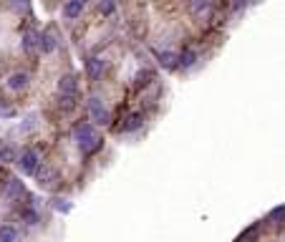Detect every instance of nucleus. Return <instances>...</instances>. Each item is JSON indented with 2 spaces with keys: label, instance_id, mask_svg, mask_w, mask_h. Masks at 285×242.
<instances>
[{
  "label": "nucleus",
  "instance_id": "1",
  "mask_svg": "<svg viewBox=\"0 0 285 242\" xmlns=\"http://www.w3.org/2000/svg\"><path fill=\"white\" fill-rule=\"evenodd\" d=\"M73 139H76L78 149L84 154H91V151H96L101 146V136H99V131L91 124H78L73 129Z\"/></svg>",
  "mask_w": 285,
  "mask_h": 242
},
{
  "label": "nucleus",
  "instance_id": "2",
  "mask_svg": "<svg viewBox=\"0 0 285 242\" xmlns=\"http://www.w3.org/2000/svg\"><path fill=\"white\" fill-rule=\"evenodd\" d=\"M15 164H18V169H20L25 177H30V174H35V172H38L40 156H38V151H35V149H25V151H20V156L15 159Z\"/></svg>",
  "mask_w": 285,
  "mask_h": 242
},
{
  "label": "nucleus",
  "instance_id": "3",
  "mask_svg": "<svg viewBox=\"0 0 285 242\" xmlns=\"http://www.w3.org/2000/svg\"><path fill=\"white\" fill-rule=\"evenodd\" d=\"M89 114H91V121H96V124H101V126H106L111 121V114H109V109L104 106V101L99 96L89 99Z\"/></svg>",
  "mask_w": 285,
  "mask_h": 242
},
{
  "label": "nucleus",
  "instance_id": "4",
  "mask_svg": "<svg viewBox=\"0 0 285 242\" xmlns=\"http://www.w3.org/2000/svg\"><path fill=\"white\" fill-rule=\"evenodd\" d=\"M35 177H38V187L40 189H53L56 184H58V169H53V167H43V169H38L35 172Z\"/></svg>",
  "mask_w": 285,
  "mask_h": 242
},
{
  "label": "nucleus",
  "instance_id": "5",
  "mask_svg": "<svg viewBox=\"0 0 285 242\" xmlns=\"http://www.w3.org/2000/svg\"><path fill=\"white\" fill-rule=\"evenodd\" d=\"M23 192H25V184H23L20 179H8V182H5V189H3V197H5L8 202H15V199L23 197Z\"/></svg>",
  "mask_w": 285,
  "mask_h": 242
},
{
  "label": "nucleus",
  "instance_id": "6",
  "mask_svg": "<svg viewBox=\"0 0 285 242\" xmlns=\"http://www.w3.org/2000/svg\"><path fill=\"white\" fill-rule=\"evenodd\" d=\"M104 71H106V61H104V58L94 56V58H89V61H86V76H89L91 81L101 78V76H104Z\"/></svg>",
  "mask_w": 285,
  "mask_h": 242
},
{
  "label": "nucleus",
  "instance_id": "7",
  "mask_svg": "<svg viewBox=\"0 0 285 242\" xmlns=\"http://www.w3.org/2000/svg\"><path fill=\"white\" fill-rule=\"evenodd\" d=\"M189 10L194 18H207L212 10V0H189Z\"/></svg>",
  "mask_w": 285,
  "mask_h": 242
},
{
  "label": "nucleus",
  "instance_id": "8",
  "mask_svg": "<svg viewBox=\"0 0 285 242\" xmlns=\"http://www.w3.org/2000/svg\"><path fill=\"white\" fill-rule=\"evenodd\" d=\"M56 46H58V40H56L53 30H46V33H40V35H38V48L43 51V53H53Z\"/></svg>",
  "mask_w": 285,
  "mask_h": 242
},
{
  "label": "nucleus",
  "instance_id": "9",
  "mask_svg": "<svg viewBox=\"0 0 285 242\" xmlns=\"http://www.w3.org/2000/svg\"><path fill=\"white\" fill-rule=\"evenodd\" d=\"M84 5H86V0H68V3L63 5V18L76 20L81 15V10H84Z\"/></svg>",
  "mask_w": 285,
  "mask_h": 242
},
{
  "label": "nucleus",
  "instance_id": "10",
  "mask_svg": "<svg viewBox=\"0 0 285 242\" xmlns=\"http://www.w3.org/2000/svg\"><path fill=\"white\" fill-rule=\"evenodd\" d=\"M156 58H159V66H164L167 71L179 68V56H174L172 51H156Z\"/></svg>",
  "mask_w": 285,
  "mask_h": 242
},
{
  "label": "nucleus",
  "instance_id": "11",
  "mask_svg": "<svg viewBox=\"0 0 285 242\" xmlns=\"http://www.w3.org/2000/svg\"><path fill=\"white\" fill-rule=\"evenodd\" d=\"M76 89H78L76 76H61V81H58V91H61V96H73Z\"/></svg>",
  "mask_w": 285,
  "mask_h": 242
},
{
  "label": "nucleus",
  "instance_id": "12",
  "mask_svg": "<svg viewBox=\"0 0 285 242\" xmlns=\"http://www.w3.org/2000/svg\"><path fill=\"white\" fill-rule=\"evenodd\" d=\"M142 114L139 111H134V114H129L127 119H124V126H121V131H124V134H129V131H137L139 126H142Z\"/></svg>",
  "mask_w": 285,
  "mask_h": 242
},
{
  "label": "nucleus",
  "instance_id": "13",
  "mask_svg": "<svg viewBox=\"0 0 285 242\" xmlns=\"http://www.w3.org/2000/svg\"><path fill=\"white\" fill-rule=\"evenodd\" d=\"M28 86V73H13L8 78V89L10 91H23Z\"/></svg>",
  "mask_w": 285,
  "mask_h": 242
},
{
  "label": "nucleus",
  "instance_id": "14",
  "mask_svg": "<svg viewBox=\"0 0 285 242\" xmlns=\"http://www.w3.org/2000/svg\"><path fill=\"white\" fill-rule=\"evenodd\" d=\"M20 46H23V51H28V53L35 51V48H38V33H35V30H25Z\"/></svg>",
  "mask_w": 285,
  "mask_h": 242
},
{
  "label": "nucleus",
  "instance_id": "15",
  "mask_svg": "<svg viewBox=\"0 0 285 242\" xmlns=\"http://www.w3.org/2000/svg\"><path fill=\"white\" fill-rule=\"evenodd\" d=\"M194 63H197V51L194 48H187V51L179 53V66L182 68H192Z\"/></svg>",
  "mask_w": 285,
  "mask_h": 242
},
{
  "label": "nucleus",
  "instance_id": "16",
  "mask_svg": "<svg viewBox=\"0 0 285 242\" xmlns=\"http://www.w3.org/2000/svg\"><path fill=\"white\" fill-rule=\"evenodd\" d=\"M18 240V230L10 227V225H3L0 227V242H15Z\"/></svg>",
  "mask_w": 285,
  "mask_h": 242
},
{
  "label": "nucleus",
  "instance_id": "17",
  "mask_svg": "<svg viewBox=\"0 0 285 242\" xmlns=\"http://www.w3.org/2000/svg\"><path fill=\"white\" fill-rule=\"evenodd\" d=\"M53 210H56V212H63V215H68V212L73 210V205H71L68 199H53Z\"/></svg>",
  "mask_w": 285,
  "mask_h": 242
},
{
  "label": "nucleus",
  "instance_id": "18",
  "mask_svg": "<svg viewBox=\"0 0 285 242\" xmlns=\"http://www.w3.org/2000/svg\"><path fill=\"white\" fill-rule=\"evenodd\" d=\"M0 159H3V161H15V151L8 144H3V141H0Z\"/></svg>",
  "mask_w": 285,
  "mask_h": 242
},
{
  "label": "nucleus",
  "instance_id": "19",
  "mask_svg": "<svg viewBox=\"0 0 285 242\" xmlns=\"http://www.w3.org/2000/svg\"><path fill=\"white\" fill-rule=\"evenodd\" d=\"M114 10H116L114 0H101V3H99V13L101 15H114Z\"/></svg>",
  "mask_w": 285,
  "mask_h": 242
},
{
  "label": "nucleus",
  "instance_id": "20",
  "mask_svg": "<svg viewBox=\"0 0 285 242\" xmlns=\"http://www.w3.org/2000/svg\"><path fill=\"white\" fill-rule=\"evenodd\" d=\"M23 222H28V225H38V212H35L33 207L23 210Z\"/></svg>",
  "mask_w": 285,
  "mask_h": 242
},
{
  "label": "nucleus",
  "instance_id": "21",
  "mask_svg": "<svg viewBox=\"0 0 285 242\" xmlns=\"http://www.w3.org/2000/svg\"><path fill=\"white\" fill-rule=\"evenodd\" d=\"M268 220H270V222H275V225H278V222H283V220H285V207H275V210L270 212V217H268Z\"/></svg>",
  "mask_w": 285,
  "mask_h": 242
},
{
  "label": "nucleus",
  "instance_id": "22",
  "mask_svg": "<svg viewBox=\"0 0 285 242\" xmlns=\"http://www.w3.org/2000/svg\"><path fill=\"white\" fill-rule=\"evenodd\" d=\"M0 116H5V119H13V116H15V111H13L10 106H5V104H0Z\"/></svg>",
  "mask_w": 285,
  "mask_h": 242
},
{
  "label": "nucleus",
  "instance_id": "23",
  "mask_svg": "<svg viewBox=\"0 0 285 242\" xmlns=\"http://www.w3.org/2000/svg\"><path fill=\"white\" fill-rule=\"evenodd\" d=\"M250 0H232V8H242V5H248Z\"/></svg>",
  "mask_w": 285,
  "mask_h": 242
}]
</instances>
